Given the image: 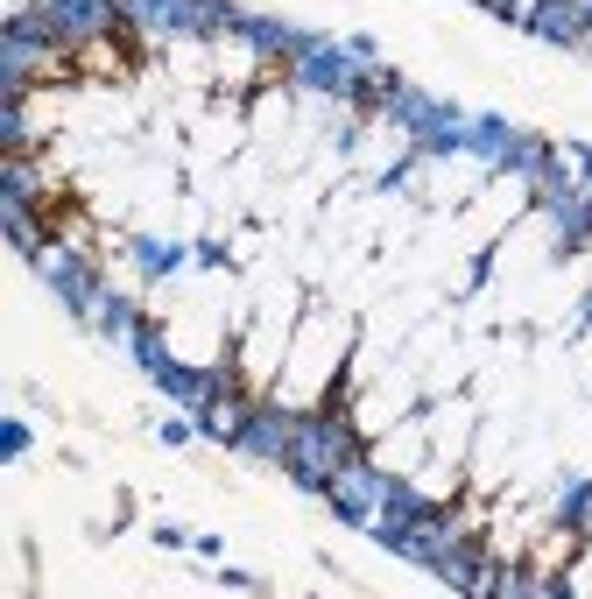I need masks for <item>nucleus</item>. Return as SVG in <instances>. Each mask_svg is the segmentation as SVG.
I'll return each mask as SVG.
<instances>
[{
  "mask_svg": "<svg viewBox=\"0 0 592 599\" xmlns=\"http://www.w3.org/2000/svg\"><path fill=\"white\" fill-rule=\"evenodd\" d=\"M127 64H134L127 35H99V43L78 50V71H85V79H92V71H99V79H127Z\"/></svg>",
  "mask_w": 592,
  "mask_h": 599,
  "instance_id": "obj_1",
  "label": "nucleus"
}]
</instances>
